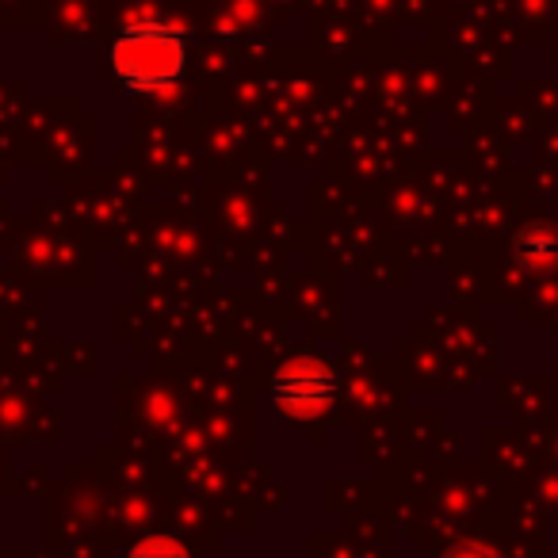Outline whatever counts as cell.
I'll list each match as a JSON object with an SVG mask.
<instances>
[{
    "label": "cell",
    "mask_w": 558,
    "mask_h": 558,
    "mask_svg": "<svg viewBox=\"0 0 558 558\" xmlns=\"http://www.w3.org/2000/svg\"><path fill=\"white\" fill-rule=\"evenodd\" d=\"M123 558H195V555L180 539H172V535H142L138 543L126 547Z\"/></svg>",
    "instance_id": "obj_3"
},
{
    "label": "cell",
    "mask_w": 558,
    "mask_h": 558,
    "mask_svg": "<svg viewBox=\"0 0 558 558\" xmlns=\"http://www.w3.org/2000/svg\"><path fill=\"white\" fill-rule=\"evenodd\" d=\"M108 65L116 81L131 93L142 96H161L184 81L187 70V39L184 27L172 20L142 16L131 20L123 32L116 35L108 50Z\"/></svg>",
    "instance_id": "obj_1"
},
{
    "label": "cell",
    "mask_w": 558,
    "mask_h": 558,
    "mask_svg": "<svg viewBox=\"0 0 558 558\" xmlns=\"http://www.w3.org/2000/svg\"><path fill=\"white\" fill-rule=\"evenodd\" d=\"M337 402V372L318 356L288 360L271 379V405L291 421H314Z\"/></svg>",
    "instance_id": "obj_2"
}]
</instances>
